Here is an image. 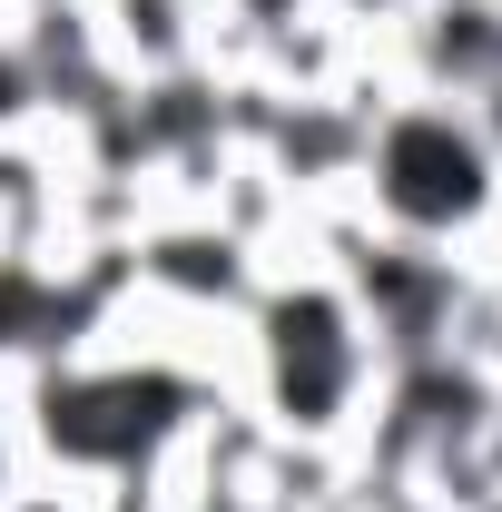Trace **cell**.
Masks as SVG:
<instances>
[{
  "mask_svg": "<svg viewBox=\"0 0 502 512\" xmlns=\"http://www.w3.org/2000/svg\"><path fill=\"white\" fill-rule=\"evenodd\" d=\"M463 188H473V158H463V148H443V138H404V197H414V207H453Z\"/></svg>",
  "mask_w": 502,
  "mask_h": 512,
  "instance_id": "6da1fadb",
  "label": "cell"
}]
</instances>
